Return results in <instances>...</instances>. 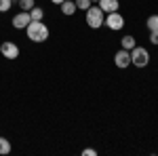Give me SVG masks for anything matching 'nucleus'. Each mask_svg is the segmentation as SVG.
<instances>
[{
  "label": "nucleus",
  "mask_w": 158,
  "mask_h": 156,
  "mask_svg": "<svg viewBox=\"0 0 158 156\" xmlns=\"http://www.w3.org/2000/svg\"><path fill=\"white\" fill-rule=\"evenodd\" d=\"M30 17H32V21H42V19H44V9L34 6V9L30 11Z\"/></svg>",
  "instance_id": "11"
},
{
  "label": "nucleus",
  "mask_w": 158,
  "mask_h": 156,
  "mask_svg": "<svg viewBox=\"0 0 158 156\" xmlns=\"http://www.w3.org/2000/svg\"><path fill=\"white\" fill-rule=\"evenodd\" d=\"M91 2H99V0H91Z\"/></svg>",
  "instance_id": "21"
},
{
  "label": "nucleus",
  "mask_w": 158,
  "mask_h": 156,
  "mask_svg": "<svg viewBox=\"0 0 158 156\" xmlns=\"http://www.w3.org/2000/svg\"><path fill=\"white\" fill-rule=\"evenodd\" d=\"M0 154H11V141L0 135Z\"/></svg>",
  "instance_id": "13"
},
{
  "label": "nucleus",
  "mask_w": 158,
  "mask_h": 156,
  "mask_svg": "<svg viewBox=\"0 0 158 156\" xmlns=\"http://www.w3.org/2000/svg\"><path fill=\"white\" fill-rule=\"evenodd\" d=\"M150 42L154 47H158V32H150Z\"/></svg>",
  "instance_id": "18"
},
{
  "label": "nucleus",
  "mask_w": 158,
  "mask_h": 156,
  "mask_svg": "<svg viewBox=\"0 0 158 156\" xmlns=\"http://www.w3.org/2000/svg\"><path fill=\"white\" fill-rule=\"evenodd\" d=\"M11 2H13V4H15V2H19V0H11Z\"/></svg>",
  "instance_id": "20"
},
{
  "label": "nucleus",
  "mask_w": 158,
  "mask_h": 156,
  "mask_svg": "<svg viewBox=\"0 0 158 156\" xmlns=\"http://www.w3.org/2000/svg\"><path fill=\"white\" fill-rule=\"evenodd\" d=\"M146 25L150 32H158V15H150L146 19Z\"/></svg>",
  "instance_id": "12"
},
{
  "label": "nucleus",
  "mask_w": 158,
  "mask_h": 156,
  "mask_svg": "<svg viewBox=\"0 0 158 156\" xmlns=\"http://www.w3.org/2000/svg\"><path fill=\"white\" fill-rule=\"evenodd\" d=\"M51 2H53V4H61L63 0H51Z\"/></svg>",
  "instance_id": "19"
},
{
  "label": "nucleus",
  "mask_w": 158,
  "mask_h": 156,
  "mask_svg": "<svg viewBox=\"0 0 158 156\" xmlns=\"http://www.w3.org/2000/svg\"><path fill=\"white\" fill-rule=\"evenodd\" d=\"M59 9H61V13H63L65 17H72L74 13L78 11V9H76V2H74V0H63V2L59 4Z\"/></svg>",
  "instance_id": "9"
},
{
  "label": "nucleus",
  "mask_w": 158,
  "mask_h": 156,
  "mask_svg": "<svg viewBox=\"0 0 158 156\" xmlns=\"http://www.w3.org/2000/svg\"><path fill=\"white\" fill-rule=\"evenodd\" d=\"M25 34H27V40H32V42H44L49 38L51 30L42 21H30L25 27Z\"/></svg>",
  "instance_id": "1"
},
{
  "label": "nucleus",
  "mask_w": 158,
  "mask_h": 156,
  "mask_svg": "<svg viewBox=\"0 0 158 156\" xmlns=\"http://www.w3.org/2000/svg\"><path fill=\"white\" fill-rule=\"evenodd\" d=\"M17 4H19V9H21V11H27V13L36 6V4H34V0H19Z\"/></svg>",
  "instance_id": "14"
},
{
  "label": "nucleus",
  "mask_w": 158,
  "mask_h": 156,
  "mask_svg": "<svg viewBox=\"0 0 158 156\" xmlns=\"http://www.w3.org/2000/svg\"><path fill=\"white\" fill-rule=\"evenodd\" d=\"M120 47H122V48H127V51H131L133 47H137V44H135V36H131V34L122 36V40H120Z\"/></svg>",
  "instance_id": "10"
},
{
  "label": "nucleus",
  "mask_w": 158,
  "mask_h": 156,
  "mask_svg": "<svg viewBox=\"0 0 158 156\" xmlns=\"http://www.w3.org/2000/svg\"><path fill=\"white\" fill-rule=\"evenodd\" d=\"M11 6H13L11 0H0V13H9V11H11Z\"/></svg>",
  "instance_id": "16"
},
{
  "label": "nucleus",
  "mask_w": 158,
  "mask_h": 156,
  "mask_svg": "<svg viewBox=\"0 0 158 156\" xmlns=\"http://www.w3.org/2000/svg\"><path fill=\"white\" fill-rule=\"evenodd\" d=\"M74 2H76V9H78V11H86V9L93 4L91 0H74Z\"/></svg>",
  "instance_id": "15"
},
{
  "label": "nucleus",
  "mask_w": 158,
  "mask_h": 156,
  "mask_svg": "<svg viewBox=\"0 0 158 156\" xmlns=\"http://www.w3.org/2000/svg\"><path fill=\"white\" fill-rule=\"evenodd\" d=\"M85 13H86L85 15L86 17V25H89L91 30H99V27L103 25V21H106V13L101 11L99 6H93V4H91Z\"/></svg>",
  "instance_id": "2"
},
{
  "label": "nucleus",
  "mask_w": 158,
  "mask_h": 156,
  "mask_svg": "<svg viewBox=\"0 0 158 156\" xmlns=\"http://www.w3.org/2000/svg\"><path fill=\"white\" fill-rule=\"evenodd\" d=\"M97 6L108 15V13H116L118 9H120V2H118V0H99Z\"/></svg>",
  "instance_id": "8"
},
{
  "label": "nucleus",
  "mask_w": 158,
  "mask_h": 156,
  "mask_svg": "<svg viewBox=\"0 0 158 156\" xmlns=\"http://www.w3.org/2000/svg\"><path fill=\"white\" fill-rule=\"evenodd\" d=\"M114 63H116V68H120V70L129 68V65H131V51H127V48L120 47L116 51V55H114Z\"/></svg>",
  "instance_id": "6"
},
{
  "label": "nucleus",
  "mask_w": 158,
  "mask_h": 156,
  "mask_svg": "<svg viewBox=\"0 0 158 156\" xmlns=\"http://www.w3.org/2000/svg\"><path fill=\"white\" fill-rule=\"evenodd\" d=\"M0 53H2L4 59H17L19 57V47L15 42H11V40H4L0 44Z\"/></svg>",
  "instance_id": "5"
},
{
  "label": "nucleus",
  "mask_w": 158,
  "mask_h": 156,
  "mask_svg": "<svg viewBox=\"0 0 158 156\" xmlns=\"http://www.w3.org/2000/svg\"><path fill=\"white\" fill-rule=\"evenodd\" d=\"M82 156H97V150H93V148H85V150H82Z\"/></svg>",
  "instance_id": "17"
},
{
  "label": "nucleus",
  "mask_w": 158,
  "mask_h": 156,
  "mask_svg": "<svg viewBox=\"0 0 158 156\" xmlns=\"http://www.w3.org/2000/svg\"><path fill=\"white\" fill-rule=\"evenodd\" d=\"M150 63V53L146 47H133L131 48V65L135 68H146Z\"/></svg>",
  "instance_id": "3"
},
{
  "label": "nucleus",
  "mask_w": 158,
  "mask_h": 156,
  "mask_svg": "<svg viewBox=\"0 0 158 156\" xmlns=\"http://www.w3.org/2000/svg\"><path fill=\"white\" fill-rule=\"evenodd\" d=\"M30 21H32L30 13H27V11H19L17 15H15V17H13V21H11V23H13V27H15V30H25Z\"/></svg>",
  "instance_id": "7"
},
{
  "label": "nucleus",
  "mask_w": 158,
  "mask_h": 156,
  "mask_svg": "<svg viewBox=\"0 0 158 156\" xmlns=\"http://www.w3.org/2000/svg\"><path fill=\"white\" fill-rule=\"evenodd\" d=\"M103 25H108L112 32H120L122 27H124V17H122L118 11H116V13H108V15H106Z\"/></svg>",
  "instance_id": "4"
}]
</instances>
